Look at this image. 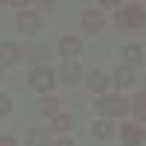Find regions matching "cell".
<instances>
[{
	"label": "cell",
	"mask_w": 146,
	"mask_h": 146,
	"mask_svg": "<svg viewBox=\"0 0 146 146\" xmlns=\"http://www.w3.org/2000/svg\"><path fill=\"white\" fill-rule=\"evenodd\" d=\"M114 21H117V27H120V29H137L140 23L146 21V15H143V9H140V6H126V9H117Z\"/></svg>",
	"instance_id": "cell-1"
},
{
	"label": "cell",
	"mask_w": 146,
	"mask_h": 146,
	"mask_svg": "<svg viewBox=\"0 0 146 146\" xmlns=\"http://www.w3.org/2000/svg\"><path fill=\"white\" fill-rule=\"evenodd\" d=\"M96 108H100V114H105V117H123L129 111V102L123 96H102V100L96 102Z\"/></svg>",
	"instance_id": "cell-2"
},
{
	"label": "cell",
	"mask_w": 146,
	"mask_h": 146,
	"mask_svg": "<svg viewBox=\"0 0 146 146\" xmlns=\"http://www.w3.org/2000/svg\"><path fill=\"white\" fill-rule=\"evenodd\" d=\"M29 85H32L35 91H50L53 85H56V76H53L50 67H35L29 73Z\"/></svg>",
	"instance_id": "cell-3"
},
{
	"label": "cell",
	"mask_w": 146,
	"mask_h": 146,
	"mask_svg": "<svg viewBox=\"0 0 146 146\" xmlns=\"http://www.w3.org/2000/svg\"><path fill=\"white\" fill-rule=\"evenodd\" d=\"M38 27H41L38 15H32V12H23V15H18V29H21V32L32 35V32H38Z\"/></svg>",
	"instance_id": "cell-4"
},
{
	"label": "cell",
	"mask_w": 146,
	"mask_h": 146,
	"mask_svg": "<svg viewBox=\"0 0 146 146\" xmlns=\"http://www.w3.org/2000/svg\"><path fill=\"white\" fill-rule=\"evenodd\" d=\"M82 27L88 29V32H100L102 29V15L96 9H85V15H82Z\"/></svg>",
	"instance_id": "cell-5"
},
{
	"label": "cell",
	"mask_w": 146,
	"mask_h": 146,
	"mask_svg": "<svg viewBox=\"0 0 146 146\" xmlns=\"http://www.w3.org/2000/svg\"><path fill=\"white\" fill-rule=\"evenodd\" d=\"M79 38H73V35H67V38H62V41H58V53H62L64 58H67V62H70V58L73 56H79Z\"/></svg>",
	"instance_id": "cell-6"
},
{
	"label": "cell",
	"mask_w": 146,
	"mask_h": 146,
	"mask_svg": "<svg viewBox=\"0 0 146 146\" xmlns=\"http://www.w3.org/2000/svg\"><path fill=\"white\" fill-rule=\"evenodd\" d=\"M58 76H62V82H67V85H76V82H79V76H82V70H79V64H76V62H64V64H62V70H58Z\"/></svg>",
	"instance_id": "cell-7"
},
{
	"label": "cell",
	"mask_w": 146,
	"mask_h": 146,
	"mask_svg": "<svg viewBox=\"0 0 146 146\" xmlns=\"http://www.w3.org/2000/svg\"><path fill=\"white\" fill-rule=\"evenodd\" d=\"M123 140H126L129 146H137V143L143 140V129L135 126V123H126V126H123Z\"/></svg>",
	"instance_id": "cell-8"
},
{
	"label": "cell",
	"mask_w": 146,
	"mask_h": 146,
	"mask_svg": "<svg viewBox=\"0 0 146 146\" xmlns=\"http://www.w3.org/2000/svg\"><path fill=\"white\" fill-rule=\"evenodd\" d=\"M38 111H41V114H47V117H53V114L58 111V100H56V96H50V94H47V96H41Z\"/></svg>",
	"instance_id": "cell-9"
},
{
	"label": "cell",
	"mask_w": 146,
	"mask_h": 146,
	"mask_svg": "<svg viewBox=\"0 0 146 146\" xmlns=\"http://www.w3.org/2000/svg\"><path fill=\"white\" fill-rule=\"evenodd\" d=\"M88 88H91V91H105V88H108V76L100 73V70H94L91 76H88Z\"/></svg>",
	"instance_id": "cell-10"
},
{
	"label": "cell",
	"mask_w": 146,
	"mask_h": 146,
	"mask_svg": "<svg viewBox=\"0 0 146 146\" xmlns=\"http://www.w3.org/2000/svg\"><path fill=\"white\" fill-rule=\"evenodd\" d=\"M114 82L120 85V88H129V85L135 82V73H131V67H117V73H114Z\"/></svg>",
	"instance_id": "cell-11"
},
{
	"label": "cell",
	"mask_w": 146,
	"mask_h": 146,
	"mask_svg": "<svg viewBox=\"0 0 146 146\" xmlns=\"http://www.w3.org/2000/svg\"><path fill=\"white\" fill-rule=\"evenodd\" d=\"M18 58V47L15 44H0V64H12Z\"/></svg>",
	"instance_id": "cell-12"
},
{
	"label": "cell",
	"mask_w": 146,
	"mask_h": 146,
	"mask_svg": "<svg viewBox=\"0 0 146 146\" xmlns=\"http://www.w3.org/2000/svg\"><path fill=\"white\" fill-rule=\"evenodd\" d=\"M27 143H29V146H47V131L32 129L29 135H27Z\"/></svg>",
	"instance_id": "cell-13"
},
{
	"label": "cell",
	"mask_w": 146,
	"mask_h": 146,
	"mask_svg": "<svg viewBox=\"0 0 146 146\" xmlns=\"http://www.w3.org/2000/svg\"><path fill=\"white\" fill-rule=\"evenodd\" d=\"M94 135L96 137H111V123H108V120H96V123H94Z\"/></svg>",
	"instance_id": "cell-14"
},
{
	"label": "cell",
	"mask_w": 146,
	"mask_h": 146,
	"mask_svg": "<svg viewBox=\"0 0 146 146\" xmlns=\"http://www.w3.org/2000/svg\"><path fill=\"white\" fill-rule=\"evenodd\" d=\"M135 114H137L140 120H146V94L135 96Z\"/></svg>",
	"instance_id": "cell-15"
},
{
	"label": "cell",
	"mask_w": 146,
	"mask_h": 146,
	"mask_svg": "<svg viewBox=\"0 0 146 146\" xmlns=\"http://www.w3.org/2000/svg\"><path fill=\"white\" fill-rule=\"evenodd\" d=\"M123 56L129 58V62H140V56H143V53H140V47H135V44H129L126 50H123Z\"/></svg>",
	"instance_id": "cell-16"
},
{
	"label": "cell",
	"mask_w": 146,
	"mask_h": 146,
	"mask_svg": "<svg viewBox=\"0 0 146 146\" xmlns=\"http://www.w3.org/2000/svg\"><path fill=\"white\" fill-rule=\"evenodd\" d=\"M53 129H58V131L70 129V117H67V114H56V120H53Z\"/></svg>",
	"instance_id": "cell-17"
},
{
	"label": "cell",
	"mask_w": 146,
	"mask_h": 146,
	"mask_svg": "<svg viewBox=\"0 0 146 146\" xmlns=\"http://www.w3.org/2000/svg\"><path fill=\"white\" fill-rule=\"evenodd\" d=\"M9 105H12V102L6 100V96H3V94H0V114H6V111H9Z\"/></svg>",
	"instance_id": "cell-18"
},
{
	"label": "cell",
	"mask_w": 146,
	"mask_h": 146,
	"mask_svg": "<svg viewBox=\"0 0 146 146\" xmlns=\"http://www.w3.org/2000/svg\"><path fill=\"white\" fill-rule=\"evenodd\" d=\"M0 146H15V140L12 137H0Z\"/></svg>",
	"instance_id": "cell-19"
},
{
	"label": "cell",
	"mask_w": 146,
	"mask_h": 146,
	"mask_svg": "<svg viewBox=\"0 0 146 146\" xmlns=\"http://www.w3.org/2000/svg\"><path fill=\"white\" fill-rule=\"evenodd\" d=\"M56 146H73V143H70V140H58Z\"/></svg>",
	"instance_id": "cell-20"
}]
</instances>
